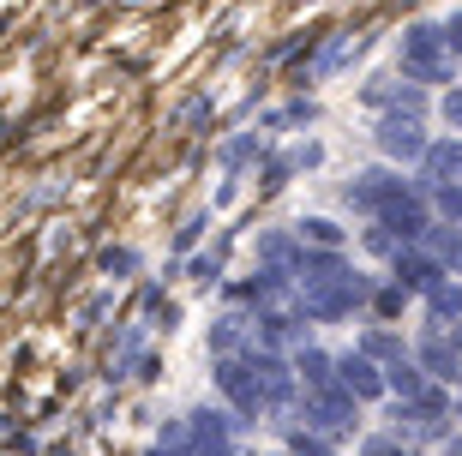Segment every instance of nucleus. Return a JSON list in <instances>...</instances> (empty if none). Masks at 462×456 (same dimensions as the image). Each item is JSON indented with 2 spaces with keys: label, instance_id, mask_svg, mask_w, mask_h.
<instances>
[{
  "label": "nucleus",
  "instance_id": "2eb2a0df",
  "mask_svg": "<svg viewBox=\"0 0 462 456\" xmlns=\"http://www.w3.org/2000/svg\"><path fill=\"white\" fill-rule=\"evenodd\" d=\"M300 240H312L319 253H337V247H343V228L325 222V217H307V222H300Z\"/></svg>",
  "mask_w": 462,
  "mask_h": 456
},
{
  "label": "nucleus",
  "instance_id": "20e7f679",
  "mask_svg": "<svg viewBox=\"0 0 462 456\" xmlns=\"http://www.w3.org/2000/svg\"><path fill=\"white\" fill-rule=\"evenodd\" d=\"M373 217H378V228H391V235L414 240V235H420V228H427V204H420V199H414V192H409V186H402V192H391V199L378 204Z\"/></svg>",
  "mask_w": 462,
  "mask_h": 456
},
{
  "label": "nucleus",
  "instance_id": "aec40b11",
  "mask_svg": "<svg viewBox=\"0 0 462 456\" xmlns=\"http://www.w3.org/2000/svg\"><path fill=\"white\" fill-rule=\"evenodd\" d=\"M360 456H409V451H402L396 439H366V444H360Z\"/></svg>",
  "mask_w": 462,
  "mask_h": 456
},
{
  "label": "nucleus",
  "instance_id": "f3484780",
  "mask_svg": "<svg viewBox=\"0 0 462 456\" xmlns=\"http://www.w3.org/2000/svg\"><path fill=\"white\" fill-rule=\"evenodd\" d=\"M432 247H439V258H445V265H457V271H462V228H450V235H439Z\"/></svg>",
  "mask_w": 462,
  "mask_h": 456
},
{
  "label": "nucleus",
  "instance_id": "6ab92c4d",
  "mask_svg": "<svg viewBox=\"0 0 462 456\" xmlns=\"http://www.w3.org/2000/svg\"><path fill=\"white\" fill-rule=\"evenodd\" d=\"M235 342H240V319H223V324H217V355H228Z\"/></svg>",
  "mask_w": 462,
  "mask_h": 456
},
{
  "label": "nucleus",
  "instance_id": "f257e3e1",
  "mask_svg": "<svg viewBox=\"0 0 462 456\" xmlns=\"http://www.w3.org/2000/svg\"><path fill=\"white\" fill-rule=\"evenodd\" d=\"M300 306H307V319H348L360 301H366V283L360 271H348L337 253H300Z\"/></svg>",
  "mask_w": 462,
  "mask_h": 456
},
{
  "label": "nucleus",
  "instance_id": "423d86ee",
  "mask_svg": "<svg viewBox=\"0 0 462 456\" xmlns=\"http://www.w3.org/2000/svg\"><path fill=\"white\" fill-rule=\"evenodd\" d=\"M307 421H312V426H325V433H343V426L355 421V396H348L343 385L312 390V396H307Z\"/></svg>",
  "mask_w": 462,
  "mask_h": 456
},
{
  "label": "nucleus",
  "instance_id": "9d476101",
  "mask_svg": "<svg viewBox=\"0 0 462 456\" xmlns=\"http://www.w3.org/2000/svg\"><path fill=\"white\" fill-rule=\"evenodd\" d=\"M439 276H445V271H439V258H420V253L396 258V288H427V294H432Z\"/></svg>",
  "mask_w": 462,
  "mask_h": 456
},
{
  "label": "nucleus",
  "instance_id": "4468645a",
  "mask_svg": "<svg viewBox=\"0 0 462 456\" xmlns=\"http://www.w3.org/2000/svg\"><path fill=\"white\" fill-rule=\"evenodd\" d=\"M384 385H391L396 396H402V403H414V396L427 390V378H420V367H409V360L396 355V367H391V378H384Z\"/></svg>",
  "mask_w": 462,
  "mask_h": 456
},
{
  "label": "nucleus",
  "instance_id": "f8f14e48",
  "mask_svg": "<svg viewBox=\"0 0 462 456\" xmlns=\"http://www.w3.org/2000/svg\"><path fill=\"white\" fill-rule=\"evenodd\" d=\"M420 360H427V372H439V378H457L462 372V355L450 349V337H427L420 342Z\"/></svg>",
  "mask_w": 462,
  "mask_h": 456
},
{
  "label": "nucleus",
  "instance_id": "b1692460",
  "mask_svg": "<svg viewBox=\"0 0 462 456\" xmlns=\"http://www.w3.org/2000/svg\"><path fill=\"white\" fill-rule=\"evenodd\" d=\"M445 120H450V126H462V90H450V97H445Z\"/></svg>",
  "mask_w": 462,
  "mask_h": 456
},
{
  "label": "nucleus",
  "instance_id": "412c9836",
  "mask_svg": "<svg viewBox=\"0 0 462 456\" xmlns=\"http://www.w3.org/2000/svg\"><path fill=\"white\" fill-rule=\"evenodd\" d=\"M366 355H402V342L396 337H366Z\"/></svg>",
  "mask_w": 462,
  "mask_h": 456
},
{
  "label": "nucleus",
  "instance_id": "9b49d317",
  "mask_svg": "<svg viewBox=\"0 0 462 456\" xmlns=\"http://www.w3.org/2000/svg\"><path fill=\"white\" fill-rule=\"evenodd\" d=\"M420 169H427V181H457L462 186V144H432V151H420Z\"/></svg>",
  "mask_w": 462,
  "mask_h": 456
},
{
  "label": "nucleus",
  "instance_id": "7ed1b4c3",
  "mask_svg": "<svg viewBox=\"0 0 462 456\" xmlns=\"http://www.w3.org/2000/svg\"><path fill=\"white\" fill-rule=\"evenodd\" d=\"M217 385H223V396L246 414V421H258L264 414V390H258V372H253V360H235V355H223V367H217Z\"/></svg>",
  "mask_w": 462,
  "mask_h": 456
},
{
  "label": "nucleus",
  "instance_id": "0eeeda50",
  "mask_svg": "<svg viewBox=\"0 0 462 456\" xmlns=\"http://www.w3.org/2000/svg\"><path fill=\"white\" fill-rule=\"evenodd\" d=\"M246 360H253V372H258V390H264V403H271V408L289 403V390H294L289 367H282L276 355H246Z\"/></svg>",
  "mask_w": 462,
  "mask_h": 456
},
{
  "label": "nucleus",
  "instance_id": "1a4fd4ad",
  "mask_svg": "<svg viewBox=\"0 0 462 456\" xmlns=\"http://www.w3.org/2000/svg\"><path fill=\"white\" fill-rule=\"evenodd\" d=\"M391 192H402V181H396V174H384V169H373V174H360V181L348 186V204H355V210H378Z\"/></svg>",
  "mask_w": 462,
  "mask_h": 456
},
{
  "label": "nucleus",
  "instance_id": "4be33fe9",
  "mask_svg": "<svg viewBox=\"0 0 462 456\" xmlns=\"http://www.w3.org/2000/svg\"><path fill=\"white\" fill-rule=\"evenodd\" d=\"M445 49H450V54H462V13L445 24Z\"/></svg>",
  "mask_w": 462,
  "mask_h": 456
},
{
  "label": "nucleus",
  "instance_id": "393cba45",
  "mask_svg": "<svg viewBox=\"0 0 462 456\" xmlns=\"http://www.w3.org/2000/svg\"><path fill=\"white\" fill-rule=\"evenodd\" d=\"M450 456H462V439H457V444H450Z\"/></svg>",
  "mask_w": 462,
  "mask_h": 456
},
{
  "label": "nucleus",
  "instance_id": "f03ea898",
  "mask_svg": "<svg viewBox=\"0 0 462 456\" xmlns=\"http://www.w3.org/2000/svg\"><path fill=\"white\" fill-rule=\"evenodd\" d=\"M402 72H409V79H420V85H439V79H450L445 31H427V24L402 31Z\"/></svg>",
  "mask_w": 462,
  "mask_h": 456
},
{
  "label": "nucleus",
  "instance_id": "ddd939ff",
  "mask_svg": "<svg viewBox=\"0 0 462 456\" xmlns=\"http://www.w3.org/2000/svg\"><path fill=\"white\" fill-rule=\"evenodd\" d=\"M294 367H300L307 390H330V385H337V360L319 355V349H300V360H294Z\"/></svg>",
  "mask_w": 462,
  "mask_h": 456
},
{
  "label": "nucleus",
  "instance_id": "39448f33",
  "mask_svg": "<svg viewBox=\"0 0 462 456\" xmlns=\"http://www.w3.org/2000/svg\"><path fill=\"white\" fill-rule=\"evenodd\" d=\"M378 151H384V156H402V163H414V156L427 151V138H420V120H414V115H384V120H378Z\"/></svg>",
  "mask_w": 462,
  "mask_h": 456
},
{
  "label": "nucleus",
  "instance_id": "a211bd4d",
  "mask_svg": "<svg viewBox=\"0 0 462 456\" xmlns=\"http://www.w3.org/2000/svg\"><path fill=\"white\" fill-rule=\"evenodd\" d=\"M439 210H445V217L462 228V186H445V192H439Z\"/></svg>",
  "mask_w": 462,
  "mask_h": 456
},
{
  "label": "nucleus",
  "instance_id": "dca6fc26",
  "mask_svg": "<svg viewBox=\"0 0 462 456\" xmlns=\"http://www.w3.org/2000/svg\"><path fill=\"white\" fill-rule=\"evenodd\" d=\"M432 312H439V319H457V312H462V288L439 283V288H432Z\"/></svg>",
  "mask_w": 462,
  "mask_h": 456
},
{
  "label": "nucleus",
  "instance_id": "5701e85b",
  "mask_svg": "<svg viewBox=\"0 0 462 456\" xmlns=\"http://www.w3.org/2000/svg\"><path fill=\"white\" fill-rule=\"evenodd\" d=\"M294 451H300V456H330L325 444H319V439H307V433H294Z\"/></svg>",
  "mask_w": 462,
  "mask_h": 456
},
{
  "label": "nucleus",
  "instance_id": "6e6552de",
  "mask_svg": "<svg viewBox=\"0 0 462 456\" xmlns=\"http://www.w3.org/2000/svg\"><path fill=\"white\" fill-rule=\"evenodd\" d=\"M337 385H343L348 396H378L384 378L373 372V360H366V355H343V360H337Z\"/></svg>",
  "mask_w": 462,
  "mask_h": 456
}]
</instances>
